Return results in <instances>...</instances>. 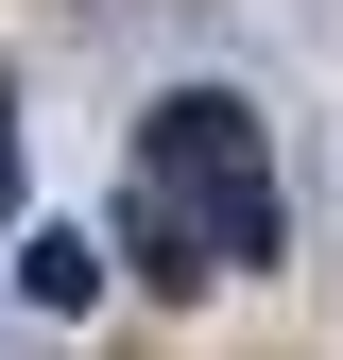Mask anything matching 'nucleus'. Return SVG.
I'll return each instance as SVG.
<instances>
[{"instance_id": "obj_3", "label": "nucleus", "mask_w": 343, "mask_h": 360, "mask_svg": "<svg viewBox=\"0 0 343 360\" xmlns=\"http://www.w3.org/2000/svg\"><path fill=\"white\" fill-rule=\"evenodd\" d=\"M0 223H18V138H0Z\"/></svg>"}, {"instance_id": "obj_1", "label": "nucleus", "mask_w": 343, "mask_h": 360, "mask_svg": "<svg viewBox=\"0 0 343 360\" xmlns=\"http://www.w3.org/2000/svg\"><path fill=\"white\" fill-rule=\"evenodd\" d=\"M275 138H257L240 86H172L120 155V275L138 292H224V275H275Z\"/></svg>"}, {"instance_id": "obj_2", "label": "nucleus", "mask_w": 343, "mask_h": 360, "mask_svg": "<svg viewBox=\"0 0 343 360\" xmlns=\"http://www.w3.org/2000/svg\"><path fill=\"white\" fill-rule=\"evenodd\" d=\"M18 292H34V309H103V240H69V223H52V240L18 257Z\"/></svg>"}]
</instances>
